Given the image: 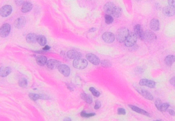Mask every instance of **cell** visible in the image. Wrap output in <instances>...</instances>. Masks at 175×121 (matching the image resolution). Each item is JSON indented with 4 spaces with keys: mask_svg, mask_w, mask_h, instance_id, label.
Instances as JSON below:
<instances>
[{
    "mask_svg": "<svg viewBox=\"0 0 175 121\" xmlns=\"http://www.w3.org/2000/svg\"><path fill=\"white\" fill-rule=\"evenodd\" d=\"M37 42L41 46H45L47 43V39L45 36L43 35H39L37 37Z\"/></svg>",
    "mask_w": 175,
    "mask_h": 121,
    "instance_id": "cell-26",
    "label": "cell"
},
{
    "mask_svg": "<svg viewBox=\"0 0 175 121\" xmlns=\"http://www.w3.org/2000/svg\"><path fill=\"white\" fill-rule=\"evenodd\" d=\"M36 62L39 65L43 66L47 64V58L45 56L39 55L36 57Z\"/></svg>",
    "mask_w": 175,
    "mask_h": 121,
    "instance_id": "cell-21",
    "label": "cell"
},
{
    "mask_svg": "<svg viewBox=\"0 0 175 121\" xmlns=\"http://www.w3.org/2000/svg\"><path fill=\"white\" fill-rule=\"evenodd\" d=\"M29 97L30 98L33 100H36L41 99V95L40 94H37V93H29Z\"/></svg>",
    "mask_w": 175,
    "mask_h": 121,
    "instance_id": "cell-29",
    "label": "cell"
},
{
    "mask_svg": "<svg viewBox=\"0 0 175 121\" xmlns=\"http://www.w3.org/2000/svg\"><path fill=\"white\" fill-rule=\"evenodd\" d=\"M139 84L141 86H144L150 88H154L156 86V82L152 80L148 79H142L140 80Z\"/></svg>",
    "mask_w": 175,
    "mask_h": 121,
    "instance_id": "cell-10",
    "label": "cell"
},
{
    "mask_svg": "<svg viewBox=\"0 0 175 121\" xmlns=\"http://www.w3.org/2000/svg\"><path fill=\"white\" fill-rule=\"evenodd\" d=\"M67 56L71 59H76L81 58L82 54L80 52L78 51L75 50H71L67 52Z\"/></svg>",
    "mask_w": 175,
    "mask_h": 121,
    "instance_id": "cell-15",
    "label": "cell"
},
{
    "mask_svg": "<svg viewBox=\"0 0 175 121\" xmlns=\"http://www.w3.org/2000/svg\"><path fill=\"white\" fill-rule=\"evenodd\" d=\"M102 66L104 67H109L112 66L111 63L108 60H103L101 62Z\"/></svg>",
    "mask_w": 175,
    "mask_h": 121,
    "instance_id": "cell-32",
    "label": "cell"
},
{
    "mask_svg": "<svg viewBox=\"0 0 175 121\" xmlns=\"http://www.w3.org/2000/svg\"><path fill=\"white\" fill-rule=\"evenodd\" d=\"M90 91L92 93V94L96 97H99L100 95V93L99 91L97 90L94 87H90Z\"/></svg>",
    "mask_w": 175,
    "mask_h": 121,
    "instance_id": "cell-33",
    "label": "cell"
},
{
    "mask_svg": "<svg viewBox=\"0 0 175 121\" xmlns=\"http://www.w3.org/2000/svg\"><path fill=\"white\" fill-rule=\"evenodd\" d=\"M105 20L106 24H110L113 22L114 18L112 15L106 14L105 15Z\"/></svg>",
    "mask_w": 175,
    "mask_h": 121,
    "instance_id": "cell-30",
    "label": "cell"
},
{
    "mask_svg": "<svg viewBox=\"0 0 175 121\" xmlns=\"http://www.w3.org/2000/svg\"><path fill=\"white\" fill-rule=\"evenodd\" d=\"M50 48V46H48V45H46L45 46V47H44L43 48V50H49V49Z\"/></svg>",
    "mask_w": 175,
    "mask_h": 121,
    "instance_id": "cell-42",
    "label": "cell"
},
{
    "mask_svg": "<svg viewBox=\"0 0 175 121\" xmlns=\"http://www.w3.org/2000/svg\"><path fill=\"white\" fill-rule=\"evenodd\" d=\"M137 37L135 32L129 33L124 42L125 45L128 47L133 46L137 41Z\"/></svg>",
    "mask_w": 175,
    "mask_h": 121,
    "instance_id": "cell-2",
    "label": "cell"
},
{
    "mask_svg": "<svg viewBox=\"0 0 175 121\" xmlns=\"http://www.w3.org/2000/svg\"><path fill=\"white\" fill-rule=\"evenodd\" d=\"M135 89L146 99H147L150 100H152L153 99V96L152 94L147 90L138 87H135Z\"/></svg>",
    "mask_w": 175,
    "mask_h": 121,
    "instance_id": "cell-5",
    "label": "cell"
},
{
    "mask_svg": "<svg viewBox=\"0 0 175 121\" xmlns=\"http://www.w3.org/2000/svg\"><path fill=\"white\" fill-rule=\"evenodd\" d=\"M153 121H163L161 119H159V120H153Z\"/></svg>",
    "mask_w": 175,
    "mask_h": 121,
    "instance_id": "cell-45",
    "label": "cell"
},
{
    "mask_svg": "<svg viewBox=\"0 0 175 121\" xmlns=\"http://www.w3.org/2000/svg\"><path fill=\"white\" fill-rule=\"evenodd\" d=\"M26 18L24 16H21L18 18L14 22V25L18 29H21L24 27L26 24Z\"/></svg>",
    "mask_w": 175,
    "mask_h": 121,
    "instance_id": "cell-13",
    "label": "cell"
},
{
    "mask_svg": "<svg viewBox=\"0 0 175 121\" xmlns=\"http://www.w3.org/2000/svg\"><path fill=\"white\" fill-rule=\"evenodd\" d=\"M168 112L169 114H170L171 115H172V116H175V112H174L173 110H172V109H169V110H168Z\"/></svg>",
    "mask_w": 175,
    "mask_h": 121,
    "instance_id": "cell-40",
    "label": "cell"
},
{
    "mask_svg": "<svg viewBox=\"0 0 175 121\" xmlns=\"http://www.w3.org/2000/svg\"><path fill=\"white\" fill-rule=\"evenodd\" d=\"M46 65L48 68L53 69L58 67L61 64L60 62L54 59H51L48 61Z\"/></svg>",
    "mask_w": 175,
    "mask_h": 121,
    "instance_id": "cell-16",
    "label": "cell"
},
{
    "mask_svg": "<svg viewBox=\"0 0 175 121\" xmlns=\"http://www.w3.org/2000/svg\"><path fill=\"white\" fill-rule=\"evenodd\" d=\"M118 114L120 115H125L126 114V111L124 108H120L118 109Z\"/></svg>",
    "mask_w": 175,
    "mask_h": 121,
    "instance_id": "cell-36",
    "label": "cell"
},
{
    "mask_svg": "<svg viewBox=\"0 0 175 121\" xmlns=\"http://www.w3.org/2000/svg\"><path fill=\"white\" fill-rule=\"evenodd\" d=\"M169 106V104L168 103H163L160 107V111H162V112H165L167 110Z\"/></svg>",
    "mask_w": 175,
    "mask_h": 121,
    "instance_id": "cell-34",
    "label": "cell"
},
{
    "mask_svg": "<svg viewBox=\"0 0 175 121\" xmlns=\"http://www.w3.org/2000/svg\"><path fill=\"white\" fill-rule=\"evenodd\" d=\"M101 106V103L98 100H97L96 101L95 106V109H99Z\"/></svg>",
    "mask_w": 175,
    "mask_h": 121,
    "instance_id": "cell-37",
    "label": "cell"
},
{
    "mask_svg": "<svg viewBox=\"0 0 175 121\" xmlns=\"http://www.w3.org/2000/svg\"><path fill=\"white\" fill-rule=\"evenodd\" d=\"M96 28H92L90 29L89 31H90V32H95V31H96Z\"/></svg>",
    "mask_w": 175,
    "mask_h": 121,
    "instance_id": "cell-44",
    "label": "cell"
},
{
    "mask_svg": "<svg viewBox=\"0 0 175 121\" xmlns=\"http://www.w3.org/2000/svg\"><path fill=\"white\" fill-rule=\"evenodd\" d=\"M170 84L175 87V76L172 77L169 81Z\"/></svg>",
    "mask_w": 175,
    "mask_h": 121,
    "instance_id": "cell-39",
    "label": "cell"
},
{
    "mask_svg": "<svg viewBox=\"0 0 175 121\" xmlns=\"http://www.w3.org/2000/svg\"><path fill=\"white\" fill-rule=\"evenodd\" d=\"M157 38L155 34L151 31L146 30L144 33L143 39L145 42L150 43L154 41Z\"/></svg>",
    "mask_w": 175,
    "mask_h": 121,
    "instance_id": "cell-4",
    "label": "cell"
},
{
    "mask_svg": "<svg viewBox=\"0 0 175 121\" xmlns=\"http://www.w3.org/2000/svg\"><path fill=\"white\" fill-rule=\"evenodd\" d=\"M163 13L167 16H172L175 14V8L170 6H166L163 9Z\"/></svg>",
    "mask_w": 175,
    "mask_h": 121,
    "instance_id": "cell-14",
    "label": "cell"
},
{
    "mask_svg": "<svg viewBox=\"0 0 175 121\" xmlns=\"http://www.w3.org/2000/svg\"><path fill=\"white\" fill-rule=\"evenodd\" d=\"M95 114H96L95 113H87L84 111H83L81 112V116L83 117H92V116L95 115Z\"/></svg>",
    "mask_w": 175,
    "mask_h": 121,
    "instance_id": "cell-31",
    "label": "cell"
},
{
    "mask_svg": "<svg viewBox=\"0 0 175 121\" xmlns=\"http://www.w3.org/2000/svg\"><path fill=\"white\" fill-rule=\"evenodd\" d=\"M11 26L8 23L4 24L0 29V35L2 37H5L8 35L10 32Z\"/></svg>",
    "mask_w": 175,
    "mask_h": 121,
    "instance_id": "cell-6",
    "label": "cell"
},
{
    "mask_svg": "<svg viewBox=\"0 0 175 121\" xmlns=\"http://www.w3.org/2000/svg\"><path fill=\"white\" fill-rule=\"evenodd\" d=\"M88 65V62L84 58H79L75 59L73 62V66L78 69H85Z\"/></svg>",
    "mask_w": 175,
    "mask_h": 121,
    "instance_id": "cell-3",
    "label": "cell"
},
{
    "mask_svg": "<svg viewBox=\"0 0 175 121\" xmlns=\"http://www.w3.org/2000/svg\"><path fill=\"white\" fill-rule=\"evenodd\" d=\"M150 27L153 31H158L159 30L160 23L159 20L156 18H153L150 23Z\"/></svg>",
    "mask_w": 175,
    "mask_h": 121,
    "instance_id": "cell-18",
    "label": "cell"
},
{
    "mask_svg": "<svg viewBox=\"0 0 175 121\" xmlns=\"http://www.w3.org/2000/svg\"><path fill=\"white\" fill-rule=\"evenodd\" d=\"M58 69L59 72L65 77H68L69 75L71 73V69L67 65L65 64H61L58 67Z\"/></svg>",
    "mask_w": 175,
    "mask_h": 121,
    "instance_id": "cell-12",
    "label": "cell"
},
{
    "mask_svg": "<svg viewBox=\"0 0 175 121\" xmlns=\"http://www.w3.org/2000/svg\"><path fill=\"white\" fill-rule=\"evenodd\" d=\"M165 63L168 66H171L175 62V56L173 55H169L165 58Z\"/></svg>",
    "mask_w": 175,
    "mask_h": 121,
    "instance_id": "cell-24",
    "label": "cell"
},
{
    "mask_svg": "<svg viewBox=\"0 0 175 121\" xmlns=\"http://www.w3.org/2000/svg\"><path fill=\"white\" fill-rule=\"evenodd\" d=\"M87 59L95 65H98L100 63V60L99 58L96 55L92 53H88L86 55Z\"/></svg>",
    "mask_w": 175,
    "mask_h": 121,
    "instance_id": "cell-11",
    "label": "cell"
},
{
    "mask_svg": "<svg viewBox=\"0 0 175 121\" xmlns=\"http://www.w3.org/2000/svg\"><path fill=\"white\" fill-rule=\"evenodd\" d=\"M19 85L20 87L22 88L26 87L27 86V80L24 77L21 78L19 81Z\"/></svg>",
    "mask_w": 175,
    "mask_h": 121,
    "instance_id": "cell-28",
    "label": "cell"
},
{
    "mask_svg": "<svg viewBox=\"0 0 175 121\" xmlns=\"http://www.w3.org/2000/svg\"><path fill=\"white\" fill-rule=\"evenodd\" d=\"M11 71L10 67H1L0 68V76L2 77H5L8 75Z\"/></svg>",
    "mask_w": 175,
    "mask_h": 121,
    "instance_id": "cell-23",
    "label": "cell"
},
{
    "mask_svg": "<svg viewBox=\"0 0 175 121\" xmlns=\"http://www.w3.org/2000/svg\"><path fill=\"white\" fill-rule=\"evenodd\" d=\"M116 5L112 2H108L104 6V10L106 14L112 15L115 9Z\"/></svg>",
    "mask_w": 175,
    "mask_h": 121,
    "instance_id": "cell-8",
    "label": "cell"
},
{
    "mask_svg": "<svg viewBox=\"0 0 175 121\" xmlns=\"http://www.w3.org/2000/svg\"><path fill=\"white\" fill-rule=\"evenodd\" d=\"M134 30L135 33L137 36V37H138L141 39H143L144 32H143L141 26L139 24L136 25L134 27Z\"/></svg>",
    "mask_w": 175,
    "mask_h": 121,
    "instance_id": "cell-17",
    "label": "cell"
},
{
    "mask_svg": "<svg viewBox=\"0 0 175 121\" xmlns=\"http://www.w3.org/2000/svg\"><path fill=\"white\" fill-rule=\"evenodd\" d=\"M168 3L169 6L174 7H175V0H168Z\"/></svg>",
    "mask_w": 175,
    "mask_h": 121,
    "instance_id": "cell-38",
    "label": "cell"
},
{
    "mask_svg": "<svg viewBox=\"0 0 175 121\" xmlns=\"http://www.w3.org/2000/svg\"><path fill=\"white\" fill-rule=\"evenodd\" d=\"M102 38L103 41L107 43H113L115 39L114 34L110 32H106L102 35Z\"/></svg>",
    "mask_w": 175,
    "mask_h": 121,
    "instance_id": "cell-7",
    "label": "cell"
},
{
    "mask_svg": "<svg viewBox=\"0 0 175 121\" xmlns=\"http://www.w3.org/2000/svg\"><path fill=\"white\" fill-rule=\"evenodd\" d=\"M33 5L29 2H25L21 8V11L23 13H26L30 11L32 8Z\"/></svg>",
    "mask_w": 175,
    "mask_h": 121,
    "instance_id": "cell-22",
    "label": "cell"
},
{
    "mask_svg": "<svg viewBox=\"0 0 175 121\" xmlns=\"http://www.w3.org/2000/svg\"><path fill=\"white\" fill-rule=\"evenodd\" d=\"M129 34V31L127 28L122 27L118 30L116 33V38L120 43L124 42Z\"/></svg>",
    "mask_w": 175,
    "mask_h": 121,
    "instance_id": "cell-1",
    "label": "cell"
},
{
    "mask_svg": "<svg viewBox=\"0 0 175 121\" xmlns=\"http://www.w3.org/2000/svg\"><path fill=\"white\" fill-rule=\"evenodd\" d=\"M122 9L120 7L116 6L112 15L115 17H119L122 15Z\"/></svg>",
    "mask_w": 175,
    "mask_h": 121,
    "instance_id": "cell-27",
    "label": "cell"
},
{
    "mask_svg": "<svg viewBox=\"0 0 175 121\" xmlns=\"http://www.w3.org/2000/svg\"><path fill=\"white\" fill-rule=\"evenodd\" d=\"M38 35L33 33H30L27 34L26 36V41L30 44H34L37 42Z\"/></svg>",
    "mask_w": 175,
    "mask_h": 121,
    "instance_id": "cell-20",
    "label": "cell"
},
{
    "mask_svg": "<svg viewBox=\"0 0 175 121\" xmlns=\"http://www.w3.org/2000/svg\"><path fill=\"white\" fill-rule=\"evenodd\" d=\"M15 2H16V4L19 6L21 5L22 4H23L24 3L23 1H15Z\"/></svg>",
    "mask_w": 175,
    "mask_h": 121,
    "instance_id": "cell-41",
    "label": "cell"
},
{
    "mask_svg": "<svg viewBox=\"0 0 175 121\" xmlns=\"http://www.w3.org/2000/svg\"><path fill=\"white\" fill-rule=\"evenodd\" d=\"M12 8L10 5H5L0 9V14L2 17H7L12 12Z\"/></svg>",
    "mask_w": 175,
    "mask_h": 121,
    "instance_id": "cell-9",
    "label": "cell"
},
{
    "mask_svg": "<svg viewBox=\"0 0 175 121\" xmlns=\"http://www.w3.org/2000/svg\"><path fill=\"white\" fill-rule=\"evenodd\" d=\"M155 106H156V107H157V108L159 110H160V107H161V105L162 104L161 99H159V98H157V99H156V100H155Z\"/></svg>",
    "mask_w": 175,
    "mask_h": 121,
    "instance_id": "cell-35",
    "label": "cell"
},
{
    "mask_svg": "<svg viewBox=\"0 0 175 121\" xmlns=\"http://www.w3.org/2000/svg\"><path fill=\"white\" fill-rule=\"evenodd\" d=\"M128 106L133 111H134L137 113H139L140 114H143L144 115H145V116H147L148 117H150L151 116L150 114L148 112H147V111H145L144 110H143V109H141L138 107H136L135 106L132 105H128Z\"/></svg>",
    "mask_w": 175,
    "mask_h": 121,
    "instance_id": "cell-19",
    "label": "cell"
},
{
    "mask_svg": "<svg viewBox=\"0 0 175 121\" xmlns=\"http://www.w3.org/2000/svg\"><path fill=\"white\" fill-rule=\"evenodd\" d=\"M64 121H72V119L69 117H65L64 119Z\"/></svg>",
    "mask_w": 175,
    "mask_h": 121,
    "instance_id": "cell-43",
    "label": "cell"
},
{
    "mask_svg": "<svg viewBox=\"0 0 175 121\" xmlns=\"http://www.w3.org/2000/svg\"><path fill=\"white\" fill-rule=\"evenodd\" d=\"M81 97L87 103L91 104L93 103V98H92V96L90 94H86L85 93H83L81 94Z\"/></svg>",
    "mask_w": 175,
    "mask_h": 121,
    "instance_id": "cell-25",
    "label": "cell"
}]
</instances>
